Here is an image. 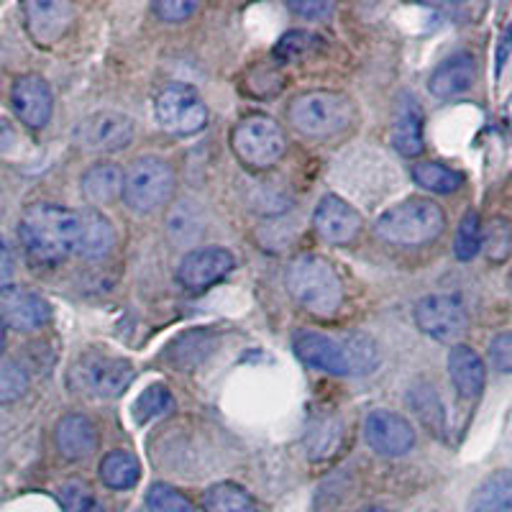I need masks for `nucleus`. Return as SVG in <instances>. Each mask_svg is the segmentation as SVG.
Segmentation results:
<instances>
[{"label": "nucleus", "mask_w": 512, "mask_h": 512, "mask_svg": "<svg viewBox=\"0 0 512 512\" xmlns=\"http://www.w3.org/2000/svg\"><path fill=\"white\" fill-rule=\"evenodd\" d=\"M77 228H80L77 210L54 203H36L24 210L18 233L36 262L57 264L75 254Z\"/></svg>", "instance_id": "obj_1"}, {"label": "nucleus", "mask_w": 512, "mask_h": 512, "mask_svg": "<svg viewBox=\"0 0 512 512\" xmlns=\"http://www.w3.org/2000/svg\"><path fill=\"white\" fill-rule=\"evenodd\" d=\"M287 290L297 305L308 313L331 318L344 303V285L328 259L318 254H303L287 267Z\"/></svg>", "instance_id": "obj_2"}, {"label": "nucleus", "mask_w": 512, "mask_h": 512, "mask_svg": "<svg viewBox=\"0 0 512 512\" xmlns=\"http://www.w3.org/2000/svg\"><path fill=\"white\" fill-rule=\"evenodd\" d=\"M446 228V216L433 200L410 198L384 210L374 223L379 239L397 246H418L438 239Z\"/></svg>", "instance_id": "obj_3"}, {"label": "nucleus", "mask_w": 512, "mask_h": 512, "mask_svg": "<svg viewBox=\"0 0 512 512\" xmlns=\"http://www.w3.org/2000/svg\"><path fill=\"white\" fill-rule=\"evenodd\" d=\"M287 118L300 134L323 139V136L341 134L344 128L351 126L354 105L344 95L313 90V93H303L300 98L292 100Z\"/></svg>", "instance_id": "obj_4"}, {"label": "nucleus", "mask_w": 512, "mask_h": 512, "mask_svg": "<svg viewBox=\"0 0 512 512\" xmlns=\"http://www.w3.org/2000/svg\"><path fill=\"white\" fill-rule=\"evenodd\" d=\"M231 146L246 167L267 169L282 159L287 149V136L274 118L256 113L233 128Z\"/></svg>", "instance_id": "obj_5"}, {"label": "nucleus", "mask_w": 512, "mask_h": 512, "mask_svg": "<svg viewBox=\"0 0 512 512\" xmlns=\"http://www.w3.org/2000/svg\"><path fill=\"white\" fill-rule=\"evenodd\" d=\"M175 192V172L164 159L139 157L126 172L123 200L136 213H154Z\"/></svg>", "instance_id": "obj_6"}, {"label": "nucleus", "mask_w": 512, "mask_h": 512, "mask_svg": "<svg viewBox=\"0 0 512 512\" xmlns=\"http://www.w3.org/2000/svg\"><path fill=\"white\" fill-rule=\"evenodd\" d=\"M154 113H157L159 126L175 136L198 134L208 123V108L203 98L195 93V88L182 82H172L157 95Z\"/></svg>", "instance_id": "obj_7"}, {"label": "nucleus", "mask_w": 512, "mask_h": 512, "mask_svg": "<svg viewBox=\"0 0 512 512\" xmlns=\"http://www.w3.org/2000/svg\"><path fill=\"white\" fill-rule=\"evenodd\" d=\"M415 323L425 336L441 344H454L469 328L464 303L454 295H428L415 305Z\"/></svg>", "instance_id": "obj_8"}, {"label": "nucleus", "mask_w": 512, "mask_h": 512, "mask_svg": "<svg viewBox=\"0 0 512 512\" xmlns=\"http://www.w3.org/2000/svg\"><path fill=\"white\" fill-rule=\"evenodd\" d=\"M131 379H134V367L126 359H113V356H85L72 369V384L77 390L103 400L123 395Z\"/></svg>", "instance_id": "obj_9"}, {"label": "nucleus", "mask_w": 512, "mask_h": 512, "mask_svg": "<svg viewBox=\"0 0 512 512\" xmlns=\"http://www.w3.org/2000/svg\"><path fill=\"white\" fill-rule=\"evenodd\" d=\"M134 139L131 118L116 111H98L77 123L75 144L85 152H121Z\"/></svg>", "instance_id": "obj_10"}, {"label": "nucleus", "mask_w": 512, "mask_h": 512, "mask_svg": "<svg viewBox=\"0 0 512 512\" xmlns=\"http://www.w3.org/2000/svg\"><path fill=\"white\" fill-rule=\"evenodd\" d=\"M236 267L231 251L221 249V246H208V249H195L185 256L177 269V280L182 287L192 292H203L210 285L221 282L231 269Z\"/></svg>", "instance_id": "obj_11"}, {"label": "nucleus", "mask_w": 512, "mask_h": 512, "mask_svg": "<svg viewBox=\"0 0 512 512\" xmlns=\"http://www.w3.org/2000/svg\"><path fill=\"white\" fill-rule=\"evenodd\" d=\"M364 438L379 456H405L415 446V428L390 410H374L364 420Z\"/></svg>", "instance_id": "obj_12"}, {"label": "nucleus", "mask_w": 512, "mask_h": 512, "mask_svg": "<svg viewBox=\"0 0 512 512\" xmlns=\"http://www.w3.org/2000/svg\"><path fill=\"white\" fill-rule=\"evenodd\" d=\"M11 103L21 123L29 128H44L52 118L54 98L47 80L39 75H24L13 82Z\"/></svg>", "instance_id": "obj_13"}, {"label": "nucleus", "mask_w": 512, "mask_h": 512, "mask_svg": "<svg viewBox=\"0 0 512 512\" xmlns=\"http://www.w3.org/2000/svg\"><path fill=\"white\" fill-rule=\"evenodd\" d=\"M313 226L328 244H349L359 236L361 216L338 195H326L315 208Z\"/></svg>", "instance_id": "obj_14"}, {"label": "nucleus", "mask_w": 512, "mask_h": 512, "mask_svg": "<svg viewBox=\"0 0 512 512\" xmlns=\"http://www.w3.org/2000/svg\"><path fill=\"white\" fill-rule=\"evenodd\" d=\"M295 354L297 359L308 364V367L320 369V372L336 374L344 377L349 372V361H346V351L341 341L323 336V333L300 331L295 336Z\"/></svg>", "instance_id": "obj_15"}, {"label": "nucleus", "mask_w": 512, "mask_h": 512, "mask_svg": "<svg viewBox=\"0 0 512 512\" xmlns=\"http://www.w3.org/2000/svg\"><path fill=\"white\" fill-rule=\"evenodd\" d=\"M0 318L16 331H36L52 318V308L36 292L8 290L0 297Z\"/></svg>", "instance_id": "obj_16"}, {"label": "nucleus", "mask_w": 512, "mask_h": 512, "mask_svg": "<svg viewBox=\"0 0 512 512\" xmlns=\"http://www.w3.org/2000/svg\"><path fill=\"white\" fill-rule=\"evenodd\" d=\"M54 441H57L59 454L67 461H80L88 459L98 448V431H95V423L88 415L72 413L64 415L57 423V431H54Z\"/></svg>", "instance_id": "obj_17"}, {"label": "nucleus", "mask_w": 512, "mask_h": 512, "mask_svg": "<svg viewBox=\"0 0 512 512\" xmlns=\"http://www.w3.org/2000/svg\"><path fill=\"white\" fill-rule=\"evenodd\" d=\"M448 374H451V382H454L456 392L466 400H477L482 395L484 384H487V369H484V361L472 346L456 344L448 354Z\"/></svg>", "instance_id": "obj_18"}, {"label": "nucleus", "mask_w": 512, "mask_h": 512, "mask_svg": "<svg viewBox=\"0 0 512 512\" xmlns=\"http://www.w3.org/2000/svg\"><path fill=\"white\" fill-rule=\"evenodd\" d=\"M474 77H477L474 57L469 52H459L438 64L436 72L428 80V90L436 98H456V95L466 93V90L472 88Z\"/></svg>", "instance_id": "obj_19"}, {"label": "nucleus", "mask_w": 512, "mask_h": 512, "mask_svg": "<svg viewBox=\"0 0 512 512\" xmlns=\"http://www.w3.org/2000/svg\"><path fill=\"white\" fill-rule=\"evenodd\" d=\"M392 146L402 157H418L423 152V111L413 95H402L392 123Z\"/></svg>", "instance_id": "obj_20"}, {"label": "nucleus", "mask_w": 512, "mask_h": 512, "mask_svg": "<svg viewBox=\"0 0 512 512\" xmlns=\"http://www.w3.org/2000/svg\"><path fill=\"white\" fill-rule=\"evenodd\" d=\"M77 218H80V228H77L75 254L82 259H100V256L111 254L113 244H116L111 221L93 208L77 210Z\"/></svg>", "instance_id": "obj_21"}, {"label": "nucleus", "mask_w": 512, "mask_h": 512, "mask_svg": "<svg viewBox=\"0 0 512 512\" xmlns=\"http://www.w3.org/2000/svg\"><path fill=\"white\" fill-rule=\"evenodd\" d=\"M29 31L39 44H52L64 34L72 18V6L67 3H26Z\"/></svg>", "instance_id": "obj_22"}, {"label": "nucleus", "mask_w": 512, "mask_h": 512, "mask_svg": "<svg viewBox=\"0 0 512 512\" xmlns=\"http://www.w3.org/2000/svg\"><path fill=\"white\" fill-rule=\"evenodd\" d=\"M466 512H512V472L489 474L472 492Z\"/></svg>", "instance_id": "obj_23"}, {"label": "nucleus", "mask_w": 512, "mask_h": 512, "mask_svg": "<svg viewBox=\"0 0 512 512\" xmlns=\"http://www.w3.org/2000/svg\"><path fill=\"white\" fill-rule=\"evenodd\" d=\"M126 175L113 162H100L82 175V195L95 205L111 203L123 192Z\"/></svg>", "instance_id": "obj_24"}, {"label": "nucleus", "mask_w": 512, "mask_h": 512, "mask_svg": "<svg viewBox=\"0 0 512 512\" xmlns=\"http://www.w3.org/2000/svg\"><path fill=\"white\" fill-rule=\"evenodd\" d=\"M408 402H410V408L418 413V418L423 420V425L433 433V436H443V431H446V410H443V402L441 397H438L433 384L428 382L415 384L408 395Z\"/></svg>", "instance_id": "obj_25"}, {"label": "nucleus", "mask_w": 512, "mask_h": 512, "mask_svg": "<svg viewBox=\"0 0 512 512\" xmlns=\"http://www.w3.org/2000/svg\"><path fill=\"white\" fill-rule=\"evenodd\" d=\"M205 512H256V502L244 487L233 482H218L203 495Z\"/></svg>", "instance_id": "obj_26"}, {"label": "nucleus", "mask_w": 512, "mask_h": 512, "mask_svg": "<svg viewBox=\"0 0 512 512\" xmlns=\"http://www.w3.org/2000/svg\"><path fill=\"white\" fill-rule=\"evenodd\" d=\"M141 477L139 459L128 451H111L100 461V479L111 489H131Z\"/></svg>", "instance_id": "obj_27"}, {"label": "nucleus", "mask_w": 512, "mask_h": 512, "mask_svg": "<svg viewBox=\"0 0 512 512\" xmlns=\"http://www.w3.org/2000/svg\"><path fill=\"white\" fill-rule=\"evenodd\" d=\"M413 180L418 182L423 190L438 192V195H448V192H456L464 182V177L456 172V169L446 167V164L438 162H420L413 169Z\"/></svg>", "instance_id": "obj_28"}, {"label": "nucleus", "mask_w": 512, "mask_h": 512, "mask_svg": "<svg viewBox=\"0 0 512 512\" xmlns=\"http://www.w3.org/2000/svg\"><path fill=\"white\" fill-rule=\"evenodd\" d=\"M482 249L489 262H505L512 254V226L507 218H492L487 226L482 228Z\"/></svg>", "instance_id": "obj_29"}, {"label": "nucleus", "mask_w": 512, "mask_h": 512, "mask_svg": "<svg viewBox=\"0 0 512 512\" xmlns=\"http://www.w3.org/2000/svg\"><path fill=\"white\" fill-rule=\"evenodd\" d=\"M346 361H349L351 374H369L379 364V351L372 338L364 336V333H354V336H346L344 341Z\"/></svg>", "instance_id": "obj_30"}, {"label": "nucleus", "mask_w": 512, "mask_h": 512, "mask_svg": "<svg viewBox=\"0 0 512 512\" xmlns=\"http://www.w3.org/2000/svg\"><path fill=\"white\" fill-rule=\"evenodd\" d=\"M482 228V218H479L477 210H469V213L461 218L454 239L456 259H461V262H472L474 256L482 251Z\"/></svg>", "instance_id": "obj_31"}, {"label": "nucleus", "mask_w": 512, "mask_h": 512, "mask_svg": "<svg viewBox=\"0 0 512 512\" xmlns=\"http://www.w3.org/2000/svg\"><path fill=\"white\" fill-rule=\"evenodd\" d=\"M172 405H175V400H172L167 387H162V384H152V387H146V390L136 397L134 402L136 423H149V420L169 413Z\"/></svg>", "instance_id": "obj_32"}, {"label": "nucleus", "mask_w": 512, "mask_h": 512, "mask_svg": "<svg viewBox=\"0 0 512 512\" xmlns=\"http://www.w3.org/2000/svg\"><path fill=\"white\" fill-rule=\"evenodd\" d=\"M146 507H149V512H195L192 502L182 492H177L175 487H169V484L162 482L149 487V492H146Z\"/></svg>", "instance_id": "obj_33"}, {"label": "nucleus", "mask_w": 512, "mask_h": 512, "mask_svg": "<svg viewBox=\"0 0 512 512\" xmlns=\"http://www.w3.org/2000/svg\"><path fill=\"white\" fill-rule=\"evenodd\" d=\"M318 41V36L310 34V31H290L274 47V57L282 59V62H297V59H303L305 54L313 52L318 47Z\"/></svg>", "instance_id": "obj_34"}, {"label": "nucleus", "mask_w": 512, "mask_h": 512, "mask_svg": "<svg viewBox=\"0 0 512 512\" xmlns=\"http://www.w3.org/2000/svg\"><path fill=\"white\" fill-rule=\"evenodd\" d=\"M26 384H29V377H26L24 369L13 361H6L0 367V402H11L24 395Z\"/></svg>", "instance_id": "obj_35"}, {"label": "nucleus", "mask_w": 512, "mask_h": 512, "mask_svg": "<svg viewBox=\"0 0 512 512\" xmlns=\"http://www.w3.org/2000/svg\"><path fill=\"white\" fill-rule=\"evenodd\" d=\"M62 502L67 507V512H90L93 507V497H90V489L82 482H70L62 487Z\"/></svg>", "instance_id": "obj_36"}, {"label": "nucleus", "mask_w": 512, "mask_h": 512, "mask_svg": "<svg viewBox=\"0 0 512 512\" xmlns=\"http://www.w3.org/2000/svg\"><path fill=\"white\" fill-rule=\"evenodd\" d=\"M489 356H492V364H495L500 372L512 374V331L500 333V336L492 338Z\"/></svg>", "instance_id": "obj_37"}, {"label": "nucleus", "mask_w": 512, "mask_h": 512, "mask_svg": "<svg viewBox=\"0 0 512 512\" xmlns=\"http://www.w3.org/2000/svg\"><path fill=\"white\" fill-rule=\"evenodd\" d=\"M195 3H187V0H162L154 6V13H157L162 21H169V24H180L185 18H190L195 13Z\"/></svg>", "instance_id": "obj_38"}, {"label": "nucleus", "mask_w": 512, "mask_h": 512, "mask_svg": "<svg viewBox=\"0 0 512 512\" xmlns=\"http://www.w3.org/2000/svg\"><path fill=\"white\" fill-rule=\"evenodd\" d=\"M290 11L297 13V16L320 21V18L331 16L333 3H328V0H290Z\"/></svg>", "instance_id": "obj_39"}, {"label": "nucleus", "mask_w": 512, "mask_h": 512, "mask_svg": "<svg viewBox=\"0 0 512 512\" xmlns=\"http://www.w3.org/2000/svg\"><path fill=\"white\" fill-rule=\"evenodd\" d=\"M16 277V262H13V251L8 241L0 236V292H8Z\"/></svg>", "instance_id": "obj_40"}, {"label": "nucleus", "mask_w": 512, "mask_h": 512, "mask_svg": "<svg viewBox=\"0 0 512 512\" xmlns=\"http://www.w3.org/2000/svg\"><path fill=\"white\" fill-rule=\"evenodd\" d=\"M512 52V29H505L502 31L500 41H497V54H495V72L500 75L502 67L507 64V57H510Z\"/></svg>", "instance_id": "obj_41"}, {"label": "nucleus", "mask_w": 512, "mask_h": 512, "mask_svg": "<svg viewBox=\"0 0 512 512\" xmlns=\"http://www.w3.org/2000/svg\"><path fill=\"white\" fill-rule=\"evenodd\" d=\"M16 128L8 118H0V154H8L16 146Z\"/></svg>", "instance_id": "obj_42"}, {"label": "nucleus", "mask_w": 512, "mask_h": 512, "mask_svg": "<svg viewBox=\"0 0 512 512\" xmlns=\"http://www.w3.org/2000/svg\"><path fill=\"white\" fill-rule=\"evenodd\" d=\"M359 512H387V510H384V507H379V505H369V507H364V510H359Z\"/></svg>", "instance_id": "obj_43"}, {"label": "nucleus", "mask_w": 512, "mask_h": 512, "mask_svg": "<svg viewBox=\"0 0 512 512\" xmlns=\"http://www.w3.org/2000/svg\"><path fill=\"white\" fill-rule=\"evenodd\" d=\"M6 346V331H3V323H0V351Z\"/></svg>", "instance_id": "obj_44"}, {"label": "nucleus", "mask_w": 512, "mask_h": 512, "mask_svg": "<svg viewBox=\"0 0 512 512\" xmlns=\"http://www.w3.org/2000/svg\"><path fill=\"white\" fill-rule=\"evenodd\" d=\"M510 287H512V274H510Z\"/></svg>", "instance_id": "obj_45"}]
</instances>
